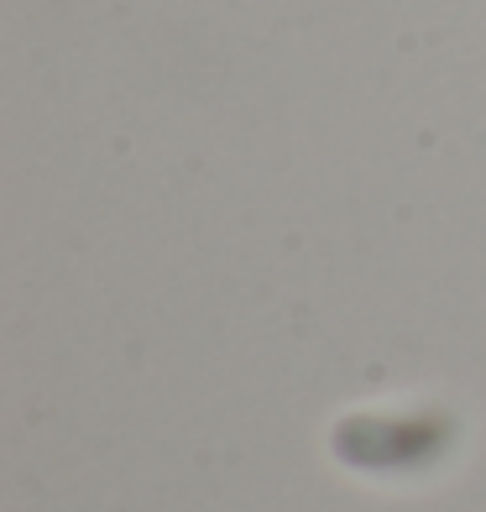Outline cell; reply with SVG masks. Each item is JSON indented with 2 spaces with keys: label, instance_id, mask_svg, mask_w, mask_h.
Wrapping results in <instances>:
<instances>
[{
  "label": "cell",
  "instance_id": "obj_1",
  "mask_svg": "<svg viewBox=\"0 0 486 512\" xmlns=\"http://www.w3.org/2000/svg\"><path fill=\"white\" fill-rule=\"evenodd\" d=\"M460 445V418L439 403L424 408H356L335 418L330 455L356 476H429Z\"/></svg>",
  "mask_w": 486,
  "mask_h": 512
}]
</instances>
